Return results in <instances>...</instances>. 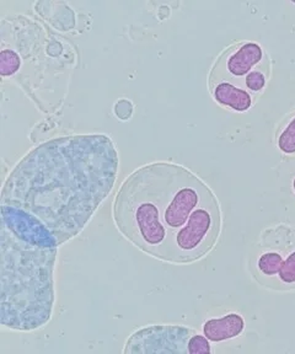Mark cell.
<instances>
[{
  "label": "cell",
  "mask_w": 295,
  "mask_h": 354,
  "mask_svg": "<svg viewBox=\"0 0 295 354\" xmlns=\"http://www.w3.org/2000/svg\"><path fill=\"white\" fill-rule=\"evenodd\" d=\"M245 330V320L236 313H230L220 319H209L203 325V335L209 342L220 343L229 341Z\"/></svg>",
  "instance_id": "cell-7"
},
{
  "label": "cell",
  "mask_w": 295,
  "mask_h": 354,
  "mask_svg": "<svg viewBox=\"0 0 295 354\" xmlns=\"http://www.w3.org/2000/svg\"><path fill=\"white\" fill-rule=\"evenodd\" d=\"M118 170V151L106 134L50 139L12 169L0 205L39 221L61 246L88 225L115 187Z\"/></svg>",
  "instance_id": "cell-2"
},
{
  "label": "cell",
  "mask_w": 295,
  "mask_h": 354,
  "mask_svg": "<svg viewBox=\"0 0 295 354\" xmlns=\"http://www.w3.org/2000/svg\"><path fill=\"white\" fill-rule=\"evenodd\" d=\"M251 274L262 287L284 292L295 288V243L289 227L262 232L250 259Z\"/></svg>",
  "instance_id": "cell-5"
},
{
  "label": "cell",
  "mask_w": 295,
  "mask_h": 354,
  "mask_svg": "<svg viewBox=\"0 0 295 354\" xmlns=\"http://www.w3.org/2000/svg\"><path fill=\"white\" fill-rule=\"evenodd\" d=\"M197 331L181 325H148L132 332L124 354H189V338Z\"/></svg>",
  "instance_id": "cell-6"
},
{
  "label": "cell",
  "mask_w": 295,
  "mask_h": 354,
  "mask_svg": "<svg viewBox=\"0 0 295 354\" xmlns=\"http://www.w3.org/2000/svg\"><path fill=\"white\" fill-rule=\"evenodd\" d=\"M58 248L56 239L39 221L1 207V326L32 332L50 322L56 300Z\"/></svg>",
  "instance_id": "cell-3"
},
{
  "label": "cell",
  "mask_w": 295,
  "mask_h": 354,
  "mask_svg": "<svg viewBox=\"0 0 295 354\" xmlns=\"http://www.w3.org/2000/svg\"><path fill=\"white\" fill-rule=\"evenodd\" d=\"M293 188H294V191H295V178H294V181H293Z\"/></svg>",
  "instance_id": "cell-10"
},
{
  "label": "cell",
  "mask_w": 295,
  "mask_h": 354,
  "mask_svg": "<svg viewBox=\"0 0 295 354\" xmlns=\"http://www.w3.org/2000/svg\"><path fill=\"white\" fill-rule=\"evenodd\" d=\"M271 59L261 44L241 41L218 55L208 75V86L218 105L247 112L267 88Z\"/></svg>",
  "instance_id": "cell-4"
},
{
  "label": "cell",
  "mask_w": 295,
  "mask_h": 354,
  "mask_svg": "<svg viewBox=\"0 0 295 354\" xmlns=\"http://www.w3.org/2000/svg\"><path fill=\"white\" fill-rule=\"evenodd\" d=\"M212 353L209 339L198 332L189 338V354Z\"/></svg>",
  "instance_id": "cell-9"
},
{
  "label": "cell",
  "mask_w": 295,
  "mask_h": 354,
  "mask_svg": "<svg viewBox=\"0 0 295 354\" xmlns=\"http://www.w3.org/2000/svg\"><path fill=\"white\" fill-rule=\"evenodd\" d=\"M277 145L284 154H295V117L280 128L277 136Z\"/></svg>",
  "instance_id": "cell-8"
},
{
  "label": "cell",
  "mask_w": 295,
  "mask_h": 354,
  "mask_svg": "<svg viewBox=\"0 0 295 354\" xmlns=\"http://www.w3.org/2000/svg\"><path fill=\"white\" fill-rule=\"evenodd\" d=\"M112 219L135 249L171 265L206 257L223 227L211 187L173 161H153L131 172L112 201Z\"/></svg>",
  "instance_id": "cell-1"
}]
</instances>
